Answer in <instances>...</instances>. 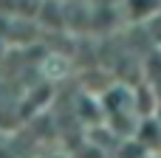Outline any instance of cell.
Wrapping results in <instances>:
<instances>
[{
    "mask_svg": "<svg viewBox=\"0 0 161 158\" xmlns=\"http://www.w3.org/2000/svg\"><path fill=\"white\" fill-rule=\"evenodd\" d=\"M130 20H153L161 8V0H125Z\"/></svg>",
    "mask_w": 161,
    "mask_h": 158,
    "instance_id": "cell-1",
    "label": "cell"
},
{
    "mask_svg": "<svg viewBox=\"0 0 161 158\" xmlns=\"http://www.w3.org/2000/svg\"><path fill=\"white\" fill-rule=\"evenodd\" d=\"M3 54H6V40L0 37V57H3Z\"/></svg>",
    "mask_w": 161,
    "mask_h": 158,
    "instance_id": "cell-2",
    "label": "cell"
}]
</instances>
